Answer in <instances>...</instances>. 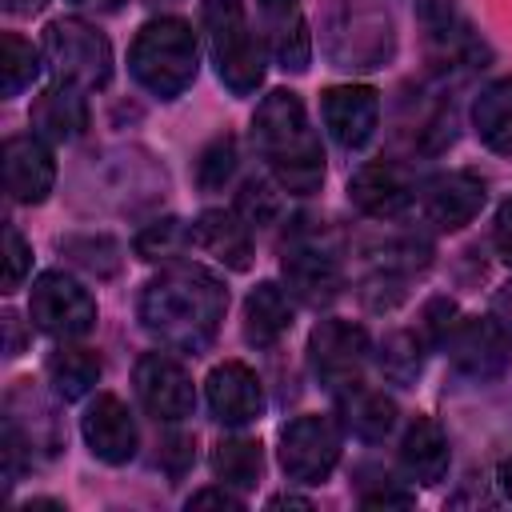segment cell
<instances>
[{"label":"cell","mask_w":512,"mask_h":512,"mask_svg":"<svg viewBox=\"0 0 512 512\" xmlns=\"http://www.w3.org/2000/svg\"><path fill=\"white\" fill-rule=\"evenodd\" d=\"M224 308H228L224 284L200 264H172L156 280H148V288L140 292L144 328L160 344L192 356L216 340Z\"/></svg>","instance_id":"obj_1"},{"label":"cell","mask_w":512,"mask_h":512,"mask_svg":"<svg viewBox=\"0 0 512 512\" xmlns=\"http://www.w3.org/2000/svg\"><path fill=\"white\" fill-rule=\"evenodd\" d=\"M252 144L284 192L308 196L324 184V148L296 92H268L252 116Z\"/></svg>","instance_id":"obj_2"},{"label":"cell","mask_w":512,"mask_h":512,"mask_svg":"<svg viewBox=\"0 0 512 512\" xmlns=\"http://www.w3.org/2000/svg\"><path fill=\"white\" fill-rule=\"evenodd\" d=\"M128 68L140 88H148L160 100H176L196 80V68H200L196 32L176 16L148 20L132 40Z\"/></svg>","instance_id":"obj_3"},{"label":"cell","mask_w":512,"mask_h":512,"mask_svg":"<svg viewBox=\"0 0 512 512\" xmlns=\"http://www.w3.org/2000/svg\"><path fill=\"white\" fill-rule=\"evenodd\" d=\"M200 16H204V32H208V48H212V64H216L220 80L236 96L256 92L264 80V48H260L256 32L248 28L244 4L240 0H204Z\"/></svg>","instance_id":"obj_4"},{"label":"cell","mask_w":512,"mask_h":512,"mask_svg":"<svg viewBox=\"0 0 512 512\" xmlns=\"http://www.w3.org/2000/svg\"><path fill=\"white\" fill-rule=\"evenodd\" d=\"M44 56L52 64V72L68 84H80V88H104L108 76H112V48L108 40L76 20V16H64V20H52L44 28Z\"/></svg>","instance_id":"obj_5"},{"label":"cell","mask_w":512,"mask_h":512,"mask_svg":"<svg viewBox=\"0 0 512 512\" xmlns=\"http://www.w3.org/2000/svg\"><path fill=\"white\" fill-rule=\"evenodd\" d=\"M28 312H32V324L56 340H76V336L92 332V324H96L92 292L80 280H72L68 272L36 276L32 296H28Z\"/></svg>","instance_id":"obj_6"},{"label":"cell","mask_w":512,"mask_h":512,"mask_svg":"<svg viewBox=\"0 0 512 512\" xmlns=\"http://www.w3.org/2000/svg\"><path fill=\"white\" fill-rule=\"evenodd\" d=\"M340 460V428L332 416H296L280 432V468L296 484H324Z\"/></svg>","instance_id":"obj_7"},{"label":"cell","mask_w":512,"mask_h":512,"mask_svg":"<svg viewBox=\"0 0 512 512\" xmlns=\"http://www.w3.org/2000/svg\"><path fill=\"white\" fill-rule=\"evenodd\" d=\"M444 348H448V360L456 364V372L488 384V380L504 376V368L512 360V332L492 316H460L456 328L448 332Z\"/></svg>","instance_id":"obj_8"},{"label":"cell","mask_w":512,"mask_h":512,"mask_svg":"<svg viewBox=\"0 0 512 512\" xmlns=\"http://www.w3.org/2000/svg\"><path fill=\"white\" fill-rule=\"evenodd\" d=\"M132 384H136V396L140 404L164 420V424H176L184 416H192L196 408V388H192V376L184 372L180 360H172L168 352H148L136 360V372H132Z\"/></svg>","instance_id":"obj_9"},{"label":"cell","mask_w":512,"mask_h":512,"mask_svg":"<svg viewBox=\"0 0 512 512\" xmlns=\"http://www.w3.org/2000/svg\"><path fill=\"white\" fill-rule=\"evenodd\" d=\"M308 360H312V372L320 376V384L340 392L360 376V368L368 360V332L352 320H320L308 340Z\"/></svg>","instance_id":"obj_10"},{"label":"cell","mask_w":512,"mask_h":512,"mask_svg":"<svg viewBox=\"0 0 512 512\" xmlns=\"http://www.w3.org/2000/svg\"><path fill=\"white\" fill-rule=\"evenodd\" d=\"M204 392H208V408L220 424L228 428H244L252 420H260L264 412V388H260V376L240 364V360H224L208 372L204 380Z\"/></svg>","instance_id":"obj_11"},{"label":"cell","mask_w":512,"mask_h":512,"mask_svg":"<svg viewBox=\"0 0 512 512\" xmlns=\"http://www.w3.org/2000/svg\"><path fill=\"white\" fill-rule=\"evenodd\" d=\"M324 128L344 148H364L380 120V96L368 84H336L320 96Z\"/></svg>","instance_id":"obj_12"},{"label":"cell","mask_w":512,"mask_h":512,"mask_svg":"<svg viewBox=\"0 0 512 512\" xmlns=\"http://www.w3.org/2000/svg\"><path fill=\"white\" fill-rule=\"evenodd\" d=\"M80 432H84V444L96 460L104 464H124L136 456V420L128 412V404L112 392H100L84 416H80Z\"/></svg>","instance_id":"obj_13"},{"label":"cell","mask_w":512,"mask_h":512,"mask_svg":"<svg viewBox=\"0 0 512 512\" xmlns=\"http://www.w3.org/2000/svg\"><path fill=\"white\" fill-rule=\"evenodd\" d=\"M280 272L288 280V292L304 304H328L336 292H340V264L328 248L304 240V236H292L284 244V260H280Z\"/></svg>","instance_id":"obj_14"},{"label":"cell","mask_w":512,"mask_h":512,"mask_svg":"<svg viewBox=\"0 0 512 512\" xmlns=\"http://www.w3.org/2000/svg\"><path fill=\"white\" fill-rule=\"evenodd\" d=\"M4 188L16 204H40L56 184V160L40 136L4 140Z\"/></svg>","instance_id":"obj_15"},{"label":"cell","mask_w":512,"mask_h":512,"mask_svg":"<svg viewBox=\"0 0 512 512\" xmlns=\"http://www.w3.org/2000/svg\"><path fill=\"white\" fill-rule=\"evenodd\" d=\"M412 176L400 168V164H388V160H376V164H364L356 168V176L348 180V200L364 212V216H376V220H392L400 216L408 204H412Z\"/></svg>","instance_id":"obj_16"},{"label":"cell","mask_w":512,"mask_h":512,"mask_svg":"<svg viewBox=\"0 0 512 512\" xmlns=\"http://www.w3.org/2000/svg\"><path fill=\"white\" fill-rule=\"evenodd\" d=\"M480 208H484V180L472 172H440L424 184V216L444 232L472 224Z\"/></svg>","instance_id":"obj_17"},{"label":"cell","mask_w":512,"mask_h":512,"mask_svg":"<svg viewBox=\"0 0 512 512\" xmlns=\"http://www.w3.org/2000/svg\"><path fill=\"white\" fill-rule=\"evenodd\" d=\"M32 128L44 140L68 144L88 128V104H84V88L56 80L52 88H44L32 104Z\"/></svg>","instance_id":"obj_18"},{"label":"cell","mask_w":512,"mask_h":512,"mask_svg":"<svg viewBox=\"0 0 512 512\" xmlns=\"http://www.w3.org/2000/svg\"><path fill=\"white\" fill-rule=\"evenodd\" d=\"M192 244L208 256H216L220 264H228L232 272H244L252 264V240H248V224L224 208H208L200 212V220L192 224Z\"/></svg>","instance_id":"obj_19"},{"label":"cell","mask_w":512,"mask_h":512,"mask_svg":"<svg viewBox=\"0 0 512 512\" xmlns=\"http://www.w3.org/2000/svg\"><path fill=\"white\" fill-rule=\"evenodd\" d=\"M264 24H268V44L280 68L288 72H304L312 60V40H308V24L300 16L296 0H260Z\"/></svg>","instance_id":"obj_20"},{"label":"cell","mask_w":512,"mask_h":512,"mask_svg":"<svg viewBox=\"0 0 512 512\" xmlns=\"http://www.w3.org/2000/svg\"><path fill=\"white\" fill-rule=\"evenodd\" d=\"M448 460H452V452H448L444 428L436 420H428V416H416L408 424L404 440H400V464H404V472L412 480H420V484H436V480H444Z\"/></svg>","instance_id":"obj_21"},{"label":"cell","mask_w":512,"mask_h":512,"mask_svg":"<svg viewBox=\"0 0 512 512\" xmlns=\"http://www.w3.org/2000/svg\"><path fill=\"white\" fill-rule=\"evenodd\" d=\"M340 416H344V428L356 432L368 444L384 440L396 428V404H392V396H384L380 388H368L360 380H352L348 388H340Z\"/></svg>","instance_id":"obj_22"},{"label":"cell","mask_w":512,"mask_h":512,"mask_svg":"<svg viewBox=\"0 0 512 512\" xmlns=\"http://www.w3.org/2000/svg\"><path fill=\"white\" fill-rule=\"evenodd\" d=\"M292 328V300L276 284H256L244 300V340L256 348H272Z\"/></svg>","instance_id":"obj_23"},{"label":"cell","mask_w":512,"mask_h":512,"mask_svg":"<svg viewBox=\"0 0 512 512\" xmlns=\"http://www.w3.org/2000/svg\"><path fill=\"white\" fill-rule=\"evenodd\" d=\"M472 124H476V136L500 152V156H512V76H500L492 80L476 104H472Z\"/></svg>","instance_id":"obj_24"},{"label":"cell","mask_w":512,"mask_h":512,"mask_svg":"<svg viewBox=\"0 0 512 512\" xmlns=\"http://www.w3.org/2000/svg\"><path fill=\"white\" fill-rule=\"evenodd\" d=\"M48 380L60 400H80L100 380V356L80 344H60L48 356Z\"/></svg>","instance_id":"obj_25"},{"label":"cell","mask_w":512,"mask_h":512,"mask_svg":"<svg viewBox=\"0 0 512 512\" xmlns=\"http://www.w3.org/2000/svg\"><path fill=\"white\" fill-rule=\"evenodd\" d=\"M260 468H264V452L260 440L252 436H224L212 448V472L228 488H252L260 480Z\"/></svg>","instance_id":"obj_26"},{"label":"cell","mask_w":512,"mask_h":512,"mask_svg":"<svg viewBox=\"0 0 512 512\" xmlns=\"http://www.w3.org/2000/svg\"><path fill=\"white\" fill-rule=\"evenodd\" d=\"M424 368V336L416 332H388L380 340V372L392 380V384H412Z\"/></svg>","instance_id":"obj_27"},{"label":"cell","mask_w":512,"mask_h":512,"mask_svg":"<svg viewBox=\"0 0 512 512\" xmlns=\"http://www.w3.org/2000/svg\"><path fill=\"white\" fill-rule=\"evenodd\" d=\"M36 76H40V52L24 36L4 32L0 36V88H4V96L24 92Z\"/></svg>","instance_id":"obj_28"},{"label":"cell","mask_w":512,"mask_h":512,"mask_svg":"<svg viewBox=\"0 0 512 512\" xmlns=\"http://www.w3.org/2000/svg\"><path fill=\"white\" fill-rule=\"evenodd\" d=\"M232 172H236V140H232V136H220V140H212V144L200 152V160H196V180H200L204 192H216V188H224V184L232 180Z\"/></svg>","instance_id":"obj_29"},{"label":"cell","mask_w":512,"mask_h":512,"mask_svg":"<svg viewBox=\"0 0 512 512\" xmlns=\"http://www.w3.org/2000/svg\"><path fill=\"white\" fill-rule=\"evenodd\" d=\"M236 216L248 228H264V224H272L280 216V196L264 180H244L240 192H236Z\"/></svg>","instance_id":"obj_30"},{"label":"cell","mask_w":512,"mask_h":512,"mask_svg":"<svg viewBox=\"0 0 512 512\" xmlns=\"http://www.w3.org/2000/svg\"><path fill=\"white\" fill-rule=\"evenodd\" d=\"M184 244H192V228L184 232L180 220H156V224H148V228L136 236V252H140L144 260H168V256H176Z\"/></svg>","instance_id":"obj_31"},{"label":"cell","mask_w":512,"mask_h":512,"mask_svg":"<svg viewBox=\"0 0 512 512\" xmlns=\"http://www.w3.org/2000/svg\"><path fill=\"white\" fill-rule=\"evenodd\" d=\"M64 252L76 264H84L88 272H96V276H112L116 272V244L108 236H72V240H64Z\"/></svg>","instance_id":"obj_32"},{"label":"cell","mask_w":512,"mask_h":512,"mask_svg":"<svg viewBox=\"0 0 512 512\" xmlns=\"http://www.w3.org/2000/svg\"><path fill=\"white\" fill-rule=\"evenodd\" d=\"M28 268H32V248H28V240L8 224V228H4V292H16V288L24 284V276H28Z\"/></svg>","instance_id":"obj_33"},{"label":"cell","mask_w":512,"mask_h":512,"mask_svg":"<svg viewBox=\"0 0 512 512\" xmlns=\"http://www.w3.org/2000/svg\"><path fill=\"white\" fill-rule=\"evenodd\" d=\"M456 320H460L456 304H452L448 296H436V300H428L424 312H420V336H424L428 344H444L448 332L456 328Z\"/></svg>","instance_id":"obj_34"},{"label":"cell","mask_w":512,"mask_h":512,"mask_svg":"<svg viewBox=\"0 0 512 512\" xmlns=\"http://www.w3.org/2000/svg\"><path fill=\"white\" fill-rule=\"evenodd\" d=\"M188 508H232V512H240L244 500H240L236 492H228V484H220V488H200V492H192V496H188Z\"/></svg>","instance_id":"obj_35"},{"label":"cell","mask_w":512,"mask_h":512,"mask_svg":"<svg viewBox=\"0 0 512 512\" xmlns=\"http://www.w3.org/2000/svg\"><path fill=\"white\" fill-rule=\"evenodd\" d=\"M160 460L168 464L172 476H180L192 464V436H168L164 448H160Z\"/></svg>","instance_id":"obj_36"},{"label":"cell","mask_w":512,"mask_h":512,"mask_svg":"<svg viewBox=\"0 0 512 512\" xmlns=\"http://www.w3.org/2000/svg\"><path fill=\"white\" fill-rule=\"evenodd\" d=\"M492 236H496V248L512 260V200H504L496 208V224H492Z\"/></svg>","instance_id":"obj_37"},{"label":"cell","mask_w":512,"mask_h":512,"mask_svg":"<svg viewBox=\"0 0 512 512\" xmlns=\"http://www.w3.org/2000/svg\"><path fill=\"white\" fill-rule=\"evenodd\" d=\"M364 504L368 508H392V504H412V492H404V488H392V484H384L380 492H364Z\"/></svg>","instance_id":"obj_38"},{"label":"cell","mask_w":512,"mask_h":512,"mask_svg":"<svg viewBox=\"0 0 512 512\" xmlns=\"http://www.w3.org/2000/svg\"><path fill=\"white\" fill-rule=\"evenodd\" d=\"M0 324H4V336H8V340H4V352H8V356H20V348H24L20 316H16V312H4V316H0Z\"/></svg>","instance_id":"obj_39"},{"label":"cell","mask_w":512,"mask_h":512,"mask_svg":"<svg viewBox=\"0 0 512 512\" xmlns=\"http://www.w3.org/2000/svg\"><path fill=\"white\" fill-rule=\"evenodd\" d=\"M68 4H76L84 12H96V16H108V12H120L124 8V0H68Z\"/></svg>","instance_id":"obj_40"},{"label":"cell","mask_w":512,"mask_h":512,"mask_svg":"<svg viewBox=\"0 0 512 512\" xmlns=\"http://www.w3.org/2000/svg\"><path fill=\"white\" fill-rule=\"evenodd\" d=\"M48 0H4V12H12V16H32V12H40Z\"/></svg>","instance_id":"obj_41"},{"label":"cell","mask_w":512,"mask_h":512,"mask_svg":"<svg viewBox=\"0 0 512 512\" xmlns=\"http://www.w3.org/2000/svg\"><path fill=\"white\" fill-rule=\"evenodd\" d=\"M268 508H312V500H304V496H292V492H288V496H272V500H268Z\"/></svg>","instance_id":"obj_42"},{"label":"cell","mask_w":512,"mask_h":512,"mask_svg":"<svg viewBox=\"0 0 512 512\" xmlns=\"http://www.w3.org/2000/svg\"><path fill=\"white\" fill-rule=\"evenodd\" d=\"M500 488H504V496L512 500V456L500 464Z\"/></svg>","instance_id":"obj_43"},{"label":"cell","mask_w":512,"mask_h":512,"mask_svg":"<svg viewBox=\"0 0 512 512\" xmlns=\"http://www.w3.org/2000/svg\"><path fill=\"white\" fill-rule=\"evenodd\" d=\"M144 4H176V0H144Z\"/></svg>","instance_id":"obj_44"}]
</instances>
